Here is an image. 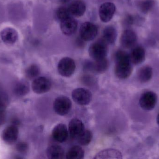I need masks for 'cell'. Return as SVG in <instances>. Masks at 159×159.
Here are the masks:
<instances>
[{
  "label": "cell",
  "instance_id": "obj_1",
  "mask_svg": "<svg viewBox=\"0 0 159 159\" xmlns=\"http://www.w3.org/2000/svg\"><path fill=\"white\" fill-rule=\"evenodd\" d=\"M115 72L117 77L120 79L128 78L133 71L129 55L123 50H118L115 55Z\"/></svg>",
  "mask_w": 159,
  "mask_h": 159
},
{
  "label": "cell",
  "instance_id": "obj_2",
  "mask_svg": "<svg viewBox=\"0 0 159 159\" xmlns=\"http://www.w3.org/2000/svg\"><path fill=\"white\" fill-rule=\"evenodd\" d=\"M107 44L103 39L93 43L89 48V54L94 61L106 58Z\"/></svg>",
  "mask_w": 159,
  "mask_h": 159
},
{
  "label": "cell",
  "instance_id": "obj_3",
  "mask_svg": "<svg viewBox=\"0 0 159 159\" xmlns=\"http://www.w3.org/2000/svg\"><path fill=\"white\" fill-rule=\"evenodd\" d=\"M72 104L68 97L60 96L55 99L53 108L56 114L59 115L65 116L69 114L71 109Z\"/></svg>",
  "mask_w": 159,
  "mask_h": 159
},
{
  "label": "cell",
  "instance_id": "obj_4",
  "mask_svg": "<svg viewBox=\"0 0 159 159\" xmlns=\"http://www.w3.org/2000/svg\"><path fill=\"white\" fill-rule=\"evenodd\" d=\"M76 65L72 58L65 57L60 60L57 66L59 73L64 77L71 76L75 72Z\"/></svg>",
  "mask_w": 159,
  "mask_h": 159
},
{
  "label": "cell",
  "instance_id": "obj_5",
  "mask_svg": "<svg viewBox=\"0 0 159 159\" xmlns=\"http://www.w3.org/2000/svg\"><path fill=\"white\" fill-rule=\"evenodd\" d=\"M98 30L97 26L89 21L82 23L80 29V38L83 41H90L97 36Z\"/></svg>",
  "mask_w": 159,
  "mask_h": 159
},
{
  "label": "cell",
  "instance_id": "obj_6",
  "mask_svg": "<svg viewBox=\"0 0 159 159\" xmlns=\"http://www.w3.org/2000/svg\"><path fill=\"white\" fill-rule=\"evenodd\" d=\"M72 97L75 102L79 105H86L91 101L92 94L87 89L78 88L72 91Z\"/></svg>",
  "mask_w": 159,
  "mask_h": 159
},
{
  "label": "cell",
  "instance_id": "obj_7",
  "mask_svg": "<svg viewBox=\"0 0 159 159\" xmlns=\"http://www.w3.org/2000/svg\"><path fill=\"white\" fill-rule=\"evenodd\" d=\"M157 102V94L152 91H145L141 95L139 104L142 109L145 111L153 110Z\"/></svg>",
  "mask_w": 159,
  "mask_h": 159
},
{
  "label": "cell",
  "instance_id": "obj_8",
  "mask_svg": "<svg viewBox=\"0 0 159 159\" xmlns=\"http://www.w3.org/2000/svg\"><path fill=\"white\" fill-rule=\"evenodd\" d=\"M52 83L49 78L45 77H40L34 79L32 83V88L34 92L37 94H43L50 90Z\"/></svg>",
  "mask_w": 159,
  "mask_h": 159
},
{
  "label": "cell",
  "instance_id": "obj_9",
  "mask_svg": "<svg viewBox=\"0 0 159 159\" xmlns=\"http://www.w3.org/2000/svg\"><path fill=\"white\" fill-rule=\"evenodd\" d=\"M115 5L110 2L103 3L99 8V15L101 21L104 22L110 21L116 12Z\"/></svg>",
  "mask_w": 159,
  "mask_h": 159
},
{
  "label": "cell",
  "instance_id": "obj_10",
  "mask_svg": "<svg viewBox=\"0 0 159 159\" xmlns=\"http://www.w3.org/2000/svg\"><path fill=\"white\" fill-rule=\"evenodd\" d=\"M137 35L134 31L130 30H125L120 37L121 45L125 49L134 47L137 42Z\"/></svg>",
  "mask_w": 159,
  "mask_h": 159
},
{
  "label": "cell",
  "instance_id": "obj_11",
  "mask_svg": "<svg viewBox=\"0 0 159 159\" xmlns=\"http://www.w3.org/2000/svg\"><path fill=\"white\" fill-rule=\"evenodd\" d=\"M69 130L65 124L60 123L55 126L52 130L53 139L59 143L66 142L69 136Z\"/></svg>",
  "mask_w": 159,
  "mask_h": 159
},
{
  "label": "cell",
  "instance_id": "obj_12",
  "mask_svg": "<svg viewBox=\"0 0 159 159\" xmlns=\"http://www.w3.org/2000/svg\"><path fill=\"white\" fill-rule=\"evenodd\" d=\"M77 25V21L74 18L71 16L61 21V30L65 35H72L76 31Z\"/></svg>",
  "mask_w": 159,
  "mask_h": 159
},
{
  "label": "cell",
  "instance_id": "obj_13",
  "mask_svg": "<svg viewBox=\"0 0 159 159\" xmlns=\"http://www.w3.org/2000/svg\"><path fill=\"white\" fill-rule=\"evenodd\" d=\"M19 130L17 126L15 125L7 127L2 134L3 141L7 144H12L17 140Z\"/></svg>",
  "mask_w": 159,
  "mask_h": 159
},
{
  "label": "cell",
  "instance_id": "obj_14",
  "mask_svg": "<svg viewBox=\"0 0 159 159\" xmlns=\"http://www.w3.org/2000/svg\"><path fill=\"white\" fill-rule=\"evenodd\" d=\"M85 129L84 124L78 119H73L69 123V133L73 139L76 140Z\"/></svg>",
  "mask_w": 159,
  "mask_h": 159
},
{
  "label": "cell",
  "instance_id": "obj_15",
  "mask_svg": "<svg viewBox=\"0 0 159 159\" xmlns=\"http://www.w3.org/2000/svg\"><path fill=\"white\" fill-rule=\"evenodd\" d=\"M0 36L3 42L8 45L15 44L18 38V34L16 30L9 27L2 30L0 33Z\"/></svg>",
  "mask_w": 159,
  "mask_h": 159
},
{
  "label": "cell",
  "instance_id": "obj_16",
  "mask_svg": "<svg viewBox=\"0 0 159 159\" xmlns=\"http://www.w3.org/2000/svg\"><path fill=\"white\" fill-rule=\"evenodd\" d=\"M70 14L75 17L81 16L86 11V4L81 0H74L70 4L68 7Z\"/></svg>",
  "mask_w": 159,
  "mask_h": 159
},
{
  "label": "cell",
  "instance_id": "obj_17",
  "mask_svg": "<svg viewBox=\"0 0 159 159\" xmlns=\"http://www.w3.org/2000/svg\"><path fill=\"white\" fill-rule=\"evenodd\" d=\"M87 69L98 73H102L107 70L108 67V62L106 58L94 61V62L87 63L86 65Z\"/></svg>",
  "mask_w": 159,
  "mask_h": 159
},
{
  "label": "cell",
  "instance_id": "obj_18",
  "mask_svg": "<svg viewBox=\"0 0 159 159\" xmlns=\"http://www.w3.org/2000/svg\"><path fill=\"white\" fill-rule=\"evenodd\" d=\"M48 158L50 159H62L65 157V151L61 146L51 145L46 150Z\"/></svg>",
  "mask_w": 159,
  "mask_h": 159
},
{
  "label": "cell",
  "instance_id": "obj_19",
  "mask_svg": "<svg viewBox=\"0 0 159 159\" xmlns=\"http://www.w3.org/2000/svg\"><path fill=\"white\" fill-rule=\"evenodd\" d=\"M132 63L134 64H140L145 59V51L142 46H137L132 50L129 55Z\"/></svg>",
  "mask_w": 159,
  "mask_h": 159
},
{
  "label": "cell",
  "instance_id": "obj_20",
  "mask_svg": "<svg viewBox=\"0 0 159 159\" xmlns=\"http://www.w3.org/2000/svg\"><path fill=\"white\" fill-rule=\"evenodd\" d=\"M122 155L118 150L112 148L105 149L98 153L94 159H121Z\"/></svg>",
  "mask_w": 159,
  "mask_h": 159
},
{
  "label": "cell",
  "instance_id": "obj_21",
  "mask_svg": "<svg viewBox=\"0 0 159 159\" xmlns=\"http://www.w3.org/2000/svg\"><path fill=\"white\" fill-rule=\"evenodd\" d=\"M117 36L116 30L113 26H107L103 30L102 39L107 44H114L116 42Z\"/></svg>",
  "mask_w": 159,
  "mask_h": 159
},
{
  "label": "cell",
  "instance_id": "obj_22",
  "mask_svg": "<svg viewBox=\"0 0 159 159\" xmlns=\"http://www.w3.org/2000/svg\"><path fill=\"white\" fill-rule=\"evenodd\" d=\"M153 76V70L149 66L142 67L138 71V77L139 81L142 83L149 81Z\"/></svg>",
  "mask_w": 159,
  "mask_h": 159
},
{
  "label": "cell",
  "instance_id": "obj_23",
  "mask_svg": "<svg viewBox=\"0 0 159 159\" xmlns=\"http://www.w3.org/2000/svg\"><path fill=\"white\" fill-rule=\"evenodd\" d=\"M84 151L79 146H74L71 147L66 155L67 159H82L84 158Z\"/></svg>",
  "mask_w": 159,
  "mask_h": 159
},
{
  "label": "cell",
  "instance_id": "obj_24",
  "mask_svg": "<svg viewBox=\"0 0 159 159\" xmlns=\"http://www.w3.org/2000/svg\"><path fill=\"white\" fill-rule=\"evenodd\" d=\"M30 90L29 83L26 81H21L15 86L14 88V92L16 96L22 97L27 95Z\"/></svg>",
  "mask_w": 159,
  "mask_h": 159
},
{
  "label": "cell",
  "instance_id": "obj_25",
  "mask_svg": "<svg viewBox=\"0 0 159 159\" xmlns=\"http://www.w3.org/2000/svg\"><path fill=\"white\" fill-rule=\"evenodd\" d=\"M155 4L154 0H140L137 3V6L141 12L147 13L152 10Z\"/></svg>",
  "mask_w": 159,
  "mask_h": 159
},
{
  "label": "cell",
  "instance_id": "obj_26",
  "mask_svg": "<svg viewBox=\"0 0 159 159\" xmlns=\"http://www.w3.org/2000/svg\"><path fill=\"white\" fill-rule=\"evenodd\" d=\"M93 134L89 130L85 129L76 140L80 145L87 146L91 142Z\"/></svg>",
  "mask_w": 159,
  "mask_h": 159
},
{
  "label": "cell",
  "instance_id": "obj_27",
  "mask_svg": "<svg viewBox=\"0 0 159 159\" xmlns=\"http://www.w3.org/2000/svg\"><path fill=\"white\" fill-rule=\"evenodd\" d=\"M40 69L38 65L31 64L26 70L25 74L26 77L30 79H35L40 74Z\"/></svg>",
  "mask_w": 159,
  "mask_h": 159
},
{
  "label": "cell",
  "instance_id": "obj_28",
  "mask_svg": "<svg viewBox=\"0 0 159 159\" xmlns=\"http://www.w3.org/2000/svg\"><path fill=\"white\" fill-rule=\"evenodd\" d=\"M56 16L59 20L61 21L64 19L71 16L69 9L65 7H61L56 11Z\"/></svg>",
  "mask_w": 159,
  "mask_h": 159
},
{
  "label": "cell",
  "instance_id": "obj_29",
  "mask_svg": "<svg viewBox=\"0 0 159 159\" xmlns=\"http://www.w3.org/2000/svg\"><path fill=\"white\" fill-rule=\"evenodd\" d=\"M17 151L22 155H25L29 150V145L25 142H20L16 146Z\"/></svg>",
  "mask_w": 159,
  "mask_h": 159
},
{
  "label": "cell",
  "instance_id": "obj_30",
  "mask_svg": "<svg viewBox=\"0 0 159 159\" xmlns=\"http://www.w3.org/2000/svg\"><path fill=\"white\" fill-rule=\"evenodd\" d=\"M8 104L7 96L4 93H0V109L5 110Z\"/></svg>",
  "mask_w": 159,
  "mask_h": 159
},
{
  "label": "cell",
  "instance_id": "obj_31",
  "mask_svg": "<svg viewBox=\"0 0 159 159\" xmlns=\"http://www.w3.org/2000/svg\"><path fill=\"white\" fill-rule=\"evenodd\" d=\"M6 119V115L5 110L0 109V127H2L5 122Z\"/></svg>",
  "mask_w": 159,
  "mask_h": 159
},
{
  "label": "cell",
  "instance_id": "obj_32",
  "mask_svg": "<svg viewBox=\"0 0 159 159\" xmlns=\"http://www.w3.org/2000/svg\"><path fill=\"white\" fill-rule=\"evenodd\" d=\"M60 2L62 3H66L68 2H70V0H59Z\"/></svg>",
  "mask_w": 159,
  "mask_h": 159
},
{
  "label": "cell",
  "instance_id": "obj_33",
  "mask_svg": "<svg viewBox=\"0 0 159 159\" xmlns=\"http://www.w3.org/2000/svg\"><path fill=\"white\" fill-rule=\"evenodd\" d=\"M157 121L158 125L159 126V113L157 117Z\"/></svg>",
  "mask_w": 159,
  "mask_h": 159
}]
</instances>
